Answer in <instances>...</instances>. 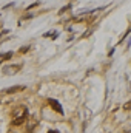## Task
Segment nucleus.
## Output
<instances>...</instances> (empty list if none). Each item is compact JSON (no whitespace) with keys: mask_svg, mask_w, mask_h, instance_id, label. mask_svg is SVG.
<instances>
[{"mask_svg":"<svg viewBox=\"0 0 131 133\" xmlns=\"http://www.w3.org/2000/svg\"><path fill=\"white\" fill-rule=\"evenodd\" d=\"M11 115H12V125H16V127L17 125H22L26 121V118H28V108L25 105L16 107Z\"/></svg>","mask_w":131,"mask_h":133,"instance_id":"obj_1","label":"nucleus"},{"mask_svg":"<svg viewBox=\"0 0 131 133\" xmlns=\"http://www.w3.org/2000/svg\"><path fill=\"white\" fill-rule=\"evenodd\" d=\"M20 70H22V65H8L3 68V73L5 74H16Z\"/></svg>","mask_w":131,"mask_h":133,"instance_id":"obj_2","label":"nucleus"},{"mask_svg":"<svg viewBox=\"0 0 131 133\" xmlns=\"http://www.w3.org/2000/svg\"><path fill=\"white\" fill-rule=\"evenodd\" d=\"M48 104L53 107V110H54V111H57V113L63 115V108H62V105H60V104H59L56 99H48Z\"/></svg>","mask_w":131,"mask_h":133,"instance_id":"obj_3","label":"nucleus"},{"mask_svg":"<svg viewBox=\"0 0 131 133\" xmlns=\"http://www.w3.org/2000/svg\"><path fill=\"white\" fill-rule=\"evenodd\" d=\"M23 90H25V87H23V85H17V87H9V88H6V90H5V93H8V95H14V93L23 91Z\"/></svg>","mask_w":131,"mask_h":133,"instance_id":"obj_4","label":"nucleus"},{"mask_svg":"<svg viewBox=\"0 0 131 133\" xmlns=\"http://www.w3.org/2000/svg\"><path fill=\"white\" fill-rule=\"evenodd\" d=\"M11 57H12V51H8V53L0 54V64L5 62V61H8V59H11Z\"/></svg>","mask_w":131,"mask_h":133,"instance_id":"obj_5","label":"nucleus"},{"mask_svg":"<svg viewBox=\"0 0 131 133\" xmlns=\"http://www.w3.org/2000/svg\"><path fill=\"white\" fill-rule=\"evenodd\" d=\"M34 125H37V119H35V118L31 121V124H30V127H28V132H30V133L33 132V127H34Z\"/></svg>","mask_w":131,"mask_h":133,"instance_id":"obj_6","label":"nucleus"},{"mask_svg":"<svg viewBox=\"0 0 131 133\" xmlns=\"http://www.w3.org/2000/svg\"><path fill=\"white\" fill-rule=\"evenodd\" d=\"M28 50H30V48H28V46H25V48H20V50H19V51H20V53H26V51H28Z\"/></svg>","mask_w":131,"mask_h":133,"instance_id":"obj_7","label":"nucleus"},{"mask_svg":"<svg viewBox=\"0 0 131 133\" xmlns=\"http://www.w3.org/2000/svg\"><path fill=\"white\" fill-rule=\"evenodd\" d=\"M130 107H131V102H128V104H125L123 108H125V110H130Z\"/></svg>","mask_w":131,"mask_h":133,"instance_id":"obj_8","label":"nucleus"},{"mask_svg":"<svg viewBox=\"0 0 131 133\" xmlns=\"http://www.w3.org/2000/svg\"><path fill=\"white\" fill-rule=\"evenodd\" d=\"M48 133H60V132H57V130H49Z\"/></svg>","mask_w":131,"mask_h":133,"instance_id":"obj_9","label":"nucleus"}]
</instances>
